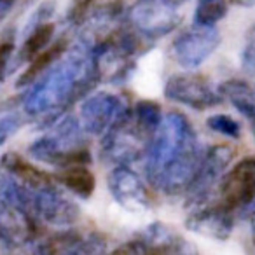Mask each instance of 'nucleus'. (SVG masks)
<instances>
[{
    "instance_id": "8",
    "label": "nucleus",
    "mask_w": 255,
    "mask_h": 255,
    "mask_svg": "<svg viewBox=\"0 0 255 255\" xmlns=\"http://www.w3.org/2000/svg\"><path fill=\"white\" fill-rule=\"evenodd\" d=\"M105 247V236L98 231L84 234L67 227L39 241L33 255H102Z\"/></svg>"
},
{
    "instance_id": "18",
    "label": "nucleus",
    "mask_w": 255,
    "mask_h": 255,
    "mask_svg": "<svg viewBox=\"0 0 255 255\" xmlns=\"http://www.w3.org/2000/svg\"><path fill=\"white\" fill-rule=\"evenodd\" d=\"M227 14V0H199L194 11V25L215 26Z\"/></svg>"
},
{
    "instance_id": "12",
    "label": "nucleus",
    "mask_w": 255,
    "mask_h": 255,
    "mask_svg": "<svg viewBox=\"0 0 255 255\" xmlns=\"http://www.w3.org/2000/svg\"><path fill=\"white\" fill-rule=\"evenodd\" d=\"M185 226L191 231L213 240H227L234 227V213L224 205L199 206L185 220Z\"/></svg>"
},
{
    "instance_id": "24",
    "label": "nucleus",
    "mask_w": 255,
    "mask_h": 255,
    "mask_svg": "<svg viewBox=\"0 0 255 255\" xmlns=\"http://www.w3.org/2000/svg\"><path fill=\"white\" fill-rule=\"evenodd\" d=\"M252 240H254V245H255V224H254V229H252Z\"/></svg>"
},
{
    "instance_id": "13",
    "label": "nucleus",
    "mask_w": 255,
    "mask_h": 255,
    "mask_svg": "<svg viewBox=\"0 0 255 255\" xmlns=\"http://www.w3.org/2000/svg\"><path fill=\"white\" fill-rule=\"evenodd\" d=\"M40 224L26 213L0 201V241L7 247H19L39 234Z\"/></svg>"
},
{
    "instance_id": "22",
    "label": "nucleus",
    "mask_w": 255,
    "mask_h": 255,
    "mask_svg": "<svg viewBox=\"0 0 255 255\" xmlns=\"http://www.w3.org/2000/svg\"><path fill=\"white\" fill-rule=\"evenodd\" d=\"M12 51H14L12 42H2L0 44V81L4 79L5 72H7V65H9L11 56H12Z\"/></svg>"
},
{
    "instance_id": "6",
    "label": "nucleus",
    "mask_w": 255,
    "mask_h": 255,
    "mask_svg": "<svg viewBox=\"0 0 255 255\" xmlns=\"http://www.w3.org/2000/svg\"><path fill=\"white\" fill-rule=\"evenodd\" d=\"M164 96L175 103H180L194 110H206L224 102L219 88L199 74L171 75L164 84Z\"/></svg>"
},
{
    "instance_id": "10",
    "label": "nucleus",
    "mask_w": 255,
    "mask_h": 255,
    "mask_svg": "<svg viewBox=\"0 0 255 255\" xmlns=\"http://www.w3.org/2000/svg\"><path fill=\"white\" fill-rule=\"evenodd\" d=\"M131 21L149 39H159L177 28L180 14L170 0H138L131 9Z\"/></svg>"
},
{
    "instance_id": "20",
    "label": "nucleus",
    "mask_w": 255,
    "mask_h": 255,
    "mask_svg": "<svg viewBox=\"0 0 255 255\" xmlns=\"http://www.w3.org/2000/svg\"><path fill=\"white\" fill-rule=\"evenodd\" d=\"M110 255H156V250L140 238V240H131L119 245L116 250L110 252Z\"/></svg>"
},
{
    "instance_id": "9",
    "label": "nucleus",
    "mask_w": 255,
    "mask_h": 255,
    "mask_svg": "<svg viewBox=\"0 0 255 255\" xmlns=\"http://www.w3.org/2000/svg\"><path fill=\"white\" fill-rule=\"evenodd\" d=\"M220 33L215 26H198L185 30L171 46V53L178 65L187 70L203 65L219 47Z\"/></svg>"
},
{
    "instance_id": "15",
    "label": "nucleus",
    "mask_w": 255,
    "mask_h": 255,
    "mask_svg": "<svg viewBox=\"0 0 255 255\" xmlns=\"http://www.w3.org/2000/svg\"><path fill=\"white\" fill-rule=\"evenodd\" d=\"M56 184L65 187L67 191L74 192L75 196L82 199H89L96 189V178L86 166H72L61 170L54 175Z\"/></svg>"
},
{
    "instance_id": "19",
    "label": "nucleus",
    "mask_w": 255,
    "mask_h": 255,
    "mask_svg": "<svg viewBox=\"0 0 255 255\" xmlns=\"http://www.w3.org/2000/svg\"><path fill=\"white\" fill-rule=\"evenodd\" d=\"M206 126L212 131L227 136V138L238 140L241 136V124L234 117L227 116V114H213V116H210L206 119Z\"/></svg>"
},
{
    "instance_id": "4",
    "label": "nucleus",
    "mask_w": 255,
    "mask_h": 255,
    "mask_svg": "<svg viewBox=\"0 0 255 255\" xmlns=\"http://www.w3.org/2000/svg\"><path fill=\"white\" fill-rule=\"evenodd\" d=\"M234 159V149L231 145H213L206 149L203 161L192 178L191 185L185 191L187 206L199 208L205 206V203L210 199L212 192L222 182L224 175L227 173V168Z\"/></svg>"
},
{
    "instance_id": "2",
    "label": "nucleus",
    "mask_w": 255,
    "mask_h": 255,
    "mask_svg": "<svg viewBox=\"0 0 255 255\" xmlns=\"http://www.w3.org/2000/svg\"><path fill=\"white\" fill-rule=\"evenodd\" d=\"M100 75L93 49H77L65 61L54 63L25 96V112L30 116L63 110L84 96Z\"/></svg>"
},
{
    "instance_id": "25",
    "label": "nucleus",
    "mask_w": 255,
    "mask_h": 255,
    "mask_svg": "<svg viewBox=\"0 0 255 255\" xmlns=\"http://www.w3.org/2000/svg\"><path fill=\"white\" fill-rule=\"evenodd\" d=\"M252 129H254V136H255V121L252 123Z\"/></svg>"
},
{
    "instance_id": "23",
    "label": "nucleus",
    "mask_w": 255,
    "mask_h": 255,
    "mask_svg": "<svg viewBox=\"0 0 255 255\" xmlns=\"http://www.w3.org/2000/svg\"><path fill=\"white\" fill-rule=\"evenodd\" d=\"M12 2H14V0H0V14L7 11V9L12 5Z\"/></svg>"
},
{
    "instance_id": "3",
    "label": "nucleus",
    "mask_w": 255,
    "mask_h": 255,
    "mask_svg": "<svg viewBox=\"0 0 255 255\" xmlns=\"http://www.w3.org/2000/svg\"><path fill=\"white\" fill-rule=\"evenodd\" d=\"M84 133L81 121L67 116L58 121L47 135L32 142L28 152L37 161L63 170L72 166H88L91 163V152Z\"/></svg>"
},
{
    "instance_id": "5",
    "label": "nucleus",
    "mask_w": 255,
    "mask_h": 255,
    "mask_svg": "<svg viewBox=\"0 0 255 255\" xmlns=\"http://www.w3.org/2000/svg\"><path fill=\"white\" fill-rule=\"evenodd\" d=\"M220 199L234 215L245 217L250 206L255 203V156L243 157L238 161L219 185Z\"/></svg>"
},
{
    "instance_id": "11",
    "label": "nucleus",
    "mask_w": 255,
    "mask_h": 255,
    "mask_svg": "<svg viewBox=\"0 0 255 255\" xmlns=\"http://www.w3.org/2000/svg\"><path fill=\"white\" fill-rule=\"evenodd\" d=\"M109 191L112 198L129 212H140L150 206L149 189L145 187L142 178L126 164L116 166L110 171Z\"/></svg>"
},
{
    "instance_id": "14",
    "label": "nucleus",
    "mask_w": 255,
    "mask_h": 255,
    "mask_svg": "<svg viewBox=\"0 0 255 255\" xmlns=\"http://www.w3.org/2000/svg\"><path fill=\"white\" fill-rule=\"evenodd\" d=\"M224 100L231 103L250 123L255 121V84L245 79H227L219 86Z\"/></svg>"
},
{
    "instance_id": "17",
    "label": "nucleus",
    "mask_w": 255,
    "mask_h": 255,
    "mask_svg": "<svg viewBox=\"0 0 255 255\" xmlns=\"http://www.w3.org/2000/svg\"><path fill=\"white\" fill-rule=\"evenodd\" d=\"M54 37V25L49 21H42L40 19L33 30L25 37V44L21 47L19 58L26 61H32L35 56H39L42 51H46L49 47L51 40Z\"/></svg>"
},
{
    "instance_id": "7",
    "label": "nucleus",
    "mask_w": 255,
    "mask_h": 255,
    "mask_svg": "<svg viewBox=\"0 0 255 255\" xmlns=\"http://www.w3.org/2000/svg\"><path fill=\"white\" fill-rule=\"evenodd\" d=\"M129 107L112 93H95L81 105V124L89 135H105L126 114Z\"/></svg>"
},
{
    "instance_id": "21",
    "label": "nucleus",
    "mask_w": 255,
    "mask_h": 255,
    "mask_svg": "<svg viewBox=\"0 0 255 255\" xmlns=\"http://www.w3.org/2000/svg\"><path fill=\"white\" fill-rule=\"evenodd\" d=\"M23 119L16 114H9V116L0 117V147L4 145L12 135L18 133V129L21 128Z\"/></svg>"
},
{
    "instance_id": "16",
    "label": "nucleus",
    "mask_w": 255,
    "mask_h": 255,
    "mask_svg": "<svg viewBox=\"0 0 255 255\" xmlns=\"http://www.w3.org/2000/svg\"><path fill=\"white\" fill-rule=\"evenodd\" d=\"M65 53H67V46H65L63 40H60V42H56L54 46H49L46 51H42L39 56H35L32 61H30L26 70L23 72L21 77L18 79V88L33 84L35 81H39V79L42 77V75L46 74V72L49 70V68L53 67Z\"/></svg>"
},
{
    "instance_id": "1",
    "label": "nucleus",
    "mask_w": 255,
    "mask_h": 255,
    "mask_svg": "<svg viewBox=\"0 0 255 255\" xmlns=\"http://www.w3.org/2000/svg\"><path fill=\"white\" fill-rule=\"evenodd\" d=\"M205 152L191 121L180 112L166 114L145 154L147 180L163 194H185Z\"/></svg>"
}]
</instances>
